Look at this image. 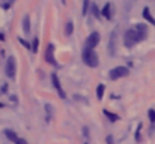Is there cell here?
I'll list each match as a JSON object with an SVG mask.
<instances>
[{
  "mask_svg": "<svg viewBox=\"0 0 155 144\" xmlns=\"http://www.w3.org/2000/svg\"><path fill=\"white\" fill-rule=\"evenodd\" d=\"M145 38H146V36H145L143 33H140L139 30L130 29V30H127L125 35H124V45L127 48H131L133 45H136V44H139L140 41H143Z\"/></svg>",
  "mask_w": 155,
  "mask_h": 144,
  "instance_id": "cell-1",
  "label": "cell"
},
{
  "mask_svg": "<svg viewBox=\"0 0 155 144\" xmlns=\"http://www.w3.org/2000/svg\"><path fill=\"white\" fill-rule=\"evenodd\" d=\"M83 62L91 68H97L98 63H100L97 53L94 50H87V48H84V51H83Z\"/></svg>",
  "mask_w": 155,
  "mask_h": 144,
  "instance_id": "cell-2",
  "label": "cell"
},
{
  "mask_svg": "<svg viewBox=\"0 0 155 144\" xmlns=\"http://www.w3.org/2000/svg\"><path fill=\"white\" fill-rule=\"evenodd\" d=\"M128 74H130L128 68H125V66H117V68H113V69L110 71L108 77H110V80H119V78H122V77H127Z\"/></svg>",
  "mask_w": 155,
  "mask_h": 144,
  "instance_id": "cell-3",
  "label": "cell"
},
{
  "mask_svg": "<svg viewBox=\"0 0 155 144\" xmlns=\"http://www.w3.org/2000/svg\"><path fill=\"white\" fill-rule=\"evenodd\" d=\"M100 39H101V36H100L98 32L91 33V35L87 36V41H86V48H87V50H94V48L100 44Z\"/></svg>",
  "mask_w": 155,
  "mask_h": 144,
  "instance_id": "cell-4",
  "label": "cell"
},
{
  "mask_svg": "<svg viewBox=\"0 0 155 144\" xmlns=\"http://www.w3.org/2000/svg\"><path fill=\"white\" fill-rule=\"evenodd\" d=\"M5 72L9 78H14L15 77V59L14 57H9L6 60V65H5Z\"/></svg>",
  "mask_w": 155,
  "mask_h": 144,
  "instance_id": "cell-5",
  "label": "cell"
},
{
  "mask_svg": "<svg viewBox=\"0 0 155 144\" xmlns=\"http://www.w3.org/2000/svg\"><path fill=\"white\" fill-rule=\"evenodd\" d=\"M45 60L50 63V65H56V60H54V45L50 44L47 47V51H45Z\"/></svg>",
  "mask_w": 155,
  "mask_h": 144,
  "instance_id": "cell-6",
  "label": "cell"
},
{
  "mask_svg": "<svg viewBox=\"0 0 155 144\" xmlns=\"http://www.w3.org/2000/svg\"><path fill=\"white\" fill-rule=\"evenodd\" d=\"M51 81H53L54 89L59 92L60 98H65V92H63V89H62V86H60V81H59V78H57V75H56V74H51Z\"/></svg>",
  "mask_w": 155,
  "mask_h": 144,
  "instance_id": "cell-7",
  "label": "cell"
},
{
  "mask_svg": "<svg viewBox=\"0 0 155 144\" xmlns=\"http://www.w3.org/2000/svg\"><path fill=\"white\" fill-rule=\"evenodd\" d=\"M3 132H5V135H6V138H8V140H11V141H14V143H17V141H18V137H17V134H15L12 129H5Z\"/></svg>",
  "mask_w": 155,
  "mask_h": 144,
  "instance_id": "cell-8",
  "label": "cell"
},
{
  "mask_svg": "<svg viewBox=\"0 0 155 144\" xmlns=\"http://www.w3.org/2000/svg\"><path fill=\"white\" fill-rule=\"evenodd\" d=\"M143 18H145V20H148L151 24H154V26H155V18L152 17V15H151V11H149V8H145V9H143Z\"/></svg>",
  "mask_w": 155,
  "mask_h": 144,
  "instance_id": "cell-9",
  "label": "cell"
},
{
  "mask_svg": "<svg viewBox=\"0 0 155 144\" xmlns=\"http://www.w3.org/2000/svg\"><path fill=\"white\" fill-rule=\"evenodd\" d=\"M114 47H116V35L113 33L111 38H110V44H108V51H110V54H114Z\"/></svg>",
  "mask_w": 155,
  "mask_h": 144,
  "instance_id": "cell-10",
  "label": "cell"
},
{
  "mask_svg": "<svg viewBox=\"0 0 155 144\" xmlns=\"http://www.w3.org/2000/svg\"><path fill=\"white\" fill-rule=\"evenodd\" d=\"M23 30L26 33H29V30H30V21H29V17L27 15L23 18Z\"/></svg>",
  "mask_w": 155,
  "mask_h": 144,
  "instance_id": "cell-11",
  "label": "cell"
},
{
  "mask_svg": "<svg viewBox=\"0 0 155 144\" xmlns=\"http://www.w3.org/2000/svg\"><path fill=\"white\" fill-rule=\"evenodd\" d=\"M104 92H105V87H104V84H100L98 87H97V98L101 101L104 98Z\"/></svg>",
  "mask_w": 155,
  "mask_h": 144,
  "instance_id": "cell-12",
  "label": "cell"
},
{
  "mask_svg": "<svg viewBox=\"0 0 155 144\" xmlns=\"http://www.w3.org/2000/svg\"><path fill=\"white\" fill-rule=\"evenodd\" d=\"M72 32H74V24L69 21V23H66V27H65V35H66V36H71V35H72Z\"/></svg>",
  "mask_w": 155,
  "mask_h": 144,
  "instance_id": "cell-13",
  "label": "cell"
},
{
  "mask_svg": "<svg viewBox=\"0 0 155 144\" xmlns=\"http://www.w3.org/2000/svg\"><path fill=\"white\" fill-rule=\"evenodd\" d=\"M136 30H139L140 33H143L145 36H148V27L145 24H142V23L140 24H136Z\"/></svg>",
  "mask_w": 155,
  "mask_h": 144,
  "instance_id": "cell-14",
  "label": "cell"
},
{
  "mask_svg": "<svg viewBox=\"0 0 155 144\" xmlns=\"http://www.w3.org/2000/svg\"><path fill=\"white\" fill-rule=\"evenodd\" d=\"M101 14H103L105 18H111V12H110V3H107V5L104 6L103 11H101Z\"/></svg>",
  "mask_w": 155,
  "mask_h": 144,
  "instance_id": "cell-15",
  "label": "cell"
},
{
  "mask_svg": "<svg viewBox=\"0 0 155 144\" xmlns=\"http://www.w3.org/2000/svg\"><path fill=\"white\" fill-rule=\"evenodd\" d=\"M104 114L111 120V122H116V120H119V116L117 114H114V113H110V111H107V110H104Z\"/></svg>",
  "mask_w": 155,
  "mask_h": 144,
  "instance_id": "cell-16",
  "label": "cell"
},
{
  "mask_svg": "<svg viewBox=\"0 0 155 144\" xmlns=\"http://www.w3.org/2000/svg\"><path fill=\"white\" fill-rule=\"evenodd\" d=\"M38 47H39V39L35 38V39H33V44H32V51L36 53V51H38Z\"/></svg>",
  "mask_w": 155,
  "mask_h": 144,
  "instance_id": "cell-17",
  "label": "cell"
},
{
  "mask_svg": "<svg viewBox=\"0 0 155 144\" xmlns=\"http://www.w3.org/2000/svg\"><path fill=\"white\" fill-rule=\"evenodd\" d=\"M92 12H94V17H95V18H100L101 12H98V8H97V5H92Z\"/></svg>",
  "mask_w": 155,
  "mask_h": 144,
  "instance_id": "cell-18",
  "label": "cell"
},
{
  "mask_svg": "<svg viewBox=\"0 0 155 144\" xmlns=\"http://www.w3.org/2000/svg\"><path fill=\"white\" fill-rule=\"evenodd\" d=\"M148 116H149V120L152 123H155V110H149L148 111Z\"/></svg>",
  "mask_w": 155,
  "mask_h": 144,
  "instance_id": "cell-19",
  "label": "cell"
},
{
  "mask_svg": "<svg viewBox=\"0 0 155 144\" xmlns=\"http://www.w3.org/2000/svg\"><path fill=\"white\" fill-rule=\"evenodd\" d=\"M87 6H89V0H83V15L87 14Z\"/></svg>",
  "mask_w": 155,
  "mask_h": 144,
  "instance_id": "cell-20",
  "label": "cell"
},
{
  "mask_svg": "<svg viewBox=\"0 0 155 144\" xmlns=\"http://www.w3.org/2000/svg\"><path fill=\"white\" fill-rule=\"evenodd\" d=\"M140 129H142V125H139V128H137V134H136V140L137 141H140Z\"/></svg>",
  "mask_w": 155,
  "mask_h": 144,
  "instance_id": "cell-21",
  "label": "cell"
},
{
  "mask_svg": "<svg viewBox=\"0 0 155 144\" xmlns=\"http://www.w3.org/2000/svg\"><path fill=\"white\" fill-rule=\"evenodd\" d=\"M20 42H21V44H23V45H24L26 48H30V45H29V42H26L24 39H20Z\"/></svg>",
  "mask_w": 155,
  "mask_h": 144,
  "instance_id": "cell-22",
  "label": "cell"
},
{
  "mask_svg": "<svg viewBox=\"0 0 155 144\" xmlns=\"http://www.w3.org/2000/svg\"><path fill=\"white\" fill-rule=\"evenodd\" d=\"M15 144H27V141H26V140H23V138H18V141H17Z\"/></svg>",
  "mask_w": 155,
  "mask_h": 144,
  "instance_id": "cell-23",
  "label": "cell"
},
{
  "mask_svg": "<svg viewBox=\"0 0 155 144\" xmlns=\"http://www.w3.org/2000/svg\"><path fill=\"white\" fill-rule=\"evenodd\" d=\"M107 143H108V144H113V138H111V137H107Z\"/></svg>",
  "mask_w": 155,
  "mask_h": 144,
  "instance_id": "cell-24",
  "label": "cell"
},
{
  "mask_svg": "<svg viewBox=\"0 0 155 144\" xmlns=\"http://www.w3.org/2000/svg\"><path fill=\"white\" fill-rule=\"evenodd\" d=\"M0 41H5V35H2V33H0Z\"/></svg>",
  "mask_w": 155,
  "mask_h": 144,
  "instance_id": "cell-25",
  "label": "cell"
},
{
  "mask_svg": "<svg viewBox=\"0 0 155 144\" xmlns=\"http://www.w3.org/2000/svg\"><path fill=\"white\" fill-rule=\"evenodd\" d=\"M0 108H5V105H3V104H2V102H0Z\"/></svg>",
  "mask_w": 155,
  "mask_h": 144,
  "instance_id": "cell-26",
  "label": "cell"
},
{
  "mask_svg": "<svg viewBox=\"0 0 155 144\" xmlns=\"http://www.w3.org/2000/svg\"><path fill=\"white\" fill-rule=\"evenodd\" d=\"M9 2H11V3H12V2H15V0H9Z\"/></svg>",
  "mask_w": 155,
  "mask_h": 144,
  "instance_id": "cell-27",
  "label": "cell"
}]
</instances>
